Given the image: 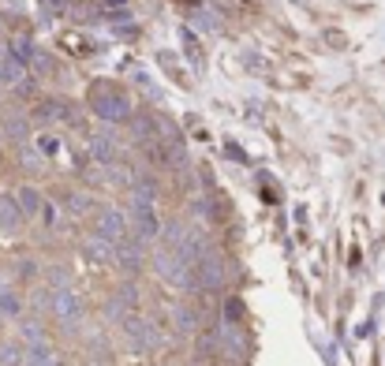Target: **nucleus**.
Wrapping results in <instances>:
<instances>
[{"instance_id": "obj_6", "label": "nucleus", "mask_w": 385, "mask_h": 366, "mask_svg": "<svg viewBox=\"0 0 385 366\" xmlns=\"http://www.w3.org/2000/svg\"><path fill=\"white\" fill-rule=\"evenodd\" d=\"M68 113H71V105L64 102V97H41V102L30 108V124L53 127V124H64V120H68Z\"/></svg>"}, {"instance_id": "obj_7", "label": "nucleus", "mask_w": 385, "mask_h": 366, "mask_svg": "<svg viewBox=\"0 0 385 366\" xmlns=\"http://www.w3.org/2000/svg\"><path fill=\"white\" fill-rule=\"evenodd\" d=\"M172 329L183 333V336L203 333V310H198L195 303H176L172 307Z\"/></svg>"}, {"instance_id": "obj_14", "label": "nucleus", "mask_w": 385, "mask_h": 366, "mask_svg": "<svg viewBox=\"0 0 385 366\" xmlns=\"http://www.w3.org/2000/svg\"><path fill=\"white\" fill-rule=\"evenodd\" d=\"M23 64L19 60H12L4 49H0V90H15V82L23 79Z\"/></svg>"}, {"instance_id": "obj_10", "label": "nucleus", "mask_w": 385, "mask_h": 366, "mask_svg": "<svg viewBox=\"0 0 385 366\" xmlns=\"http://www.w3.org/2000/svg\"><path fill=\"white\" fill-rule=\"evenodd\" d=\"M90 157L105 164V168H113V164H120V142L113 135H90Z\"/></svg>"}, {"instance_id": "obj_4", "label": "nucleus", "mask_w": 385, "mask_h": 366, "mask_svg": "<svg viewBox=\"0 0 385 366\" xmlns=\"http://www.w3.org/2000/svg\"><path fill=\"white\" fill-rule=\"evenodd\" d=\"M127 217H131V232L139 235V240H158V235L165 232L158 209H153V202H142V198H131V206H127Z\"/></svg>"}, {"instance_id": "obj_15", "label": "nucleus", "mask_w": 385, "mask_h": 366, "mask_svg": "<svg viewBox=\"0 0 385 366\" xmlns=\"http://www.w3.org/2000/svg\"><path fill=\"white\" fill-rule=\"evenodd\" d=\"M0 318H23V296L12 285H0Z\"/></svg>"}, {"instance_id": "obj_8", "label": "nucleus", "mask_w": 385, "mask_h": 366, "mask_svg": "<svg viewBox=\"0 0 385 366\" xmlns=\"http://www.w3.org/2000/svg\"><path fill=\"white\" fill-rule=\"evenodd\" d=\"M82 258L94 262V265H109V262H116V243L94 232V235H86V240H82Z\"/></svg>"}, {"instance_id": "obj_11", "label": "nucleus", "mask_w": 385, "mask_h": 366, "mask_svg": "<svg viewBox=\"0 0 385 366\" xmlns=\"http://www.w3.org/2000/svg\"><path fill=\"white\" fill-rule=\"evenodd\" d=\"M15 198H19V209H23L26 221H38L41 209H45V195H41V191L38 187H19V191H15Z\"/></svg>"}, {"instance_id": "obj_18", "label": "nucleus", "mask_w": 385, "mask_h": 366, "mask_svg": "<svg viewBox=\"0 0 385 366\" xmlns=\"http://www.w3.org/2000/svg\"><path fill=\"white\" fill-rule=\"evenodd\" d=\"M30 75L34 79H49V75H57V60H53V52H34V60H30Z\"/></svg>"}, {"instance_id": "obj_9", "label": "nucleus", "mask_w": 385, "mask_h": 366, "mask_svg": "<svg viewBox=\"0 0 385 366\" xmlns=\"http://www.w3.org/2000/svg\"><path fill=\"white\" fill-rule=\"evenodd\" d=\"M23 224H26V217L19 209V198H15V195H0V232H4V235H19Z\"/></svg>"}, {"instance_id": "obj_19", "label": "nucleus", "mask_w": 385, "mask_h": 366, "mask_svg": "<svg viewBox=\"0 0 385 366\" xmlns=\"http://www.w3.org/2000/svg\"><path fill=\"white\" fill-rule=\"evenodd\" d=\"M225 325H243V299H225Z\"/></svg>"}, {"instance_id": "obj_17", "label": "nucleus", "mask_w": 385, "mask_h": 366, "mask_svg": "<svg viewBox=\"0 0 385 366\" xmlns=\"http://www.w3.org/2000/svg\"><path fill=\"white\" fill-rule=\"evenodd\" d=\"M0 366H26V344L23 340L0 344Z\"/></svg>"}, {"instance_id": "obj_21", "label": "nucleus", "mask_w": 385, "mask_h": 366, "mask_svg": "<svg viewBox=\"0 0 385 366\" xmlns=\"http://www.w3.org/2000/svg\"><path fill=\"white\" fill-rule=\"evenodd\" d=\"M38 4H41L45 12H49V15H68L75 0H38Z\"/></svg>"}, {"instance_id": "obj_2", "label": "nucleus", "mask_w": 385, "mask_h": 366, "mask_svg": "<svg viewBox=\"0 0 385 366\" xmlns=\"http://www.w3.org/2000/svg\"><path fill=\"white\" fill-rule=\"evenodd\" d=\"M49 314H53V322H60L64 329H79L82 318H86V307H82V299L71 288H53L49 291Z\"/></svg>"}, {"instance_id": "obj_13", "label": "nucleus", "mask_w": 385, "mask_h": 366, "mask_svg": "<svg viewBox=\"0 0 385 366\" xmlns=\"http://www.w3.org/2000/svg\"><path fill=\"white\" fill-rule=\"evenodd\" d=\"M26 127H30V116L8 113L4 120H0V135H4L8 142H23V139H26Z\"/></svg>"}, {"instance_id": "obj_20", "label": "nucleus", "mask_w": 385, "mask_h": 366, "mask_svg": "<svg viewBox=\"0 0 385 366\" xmlns=\"http://www.w3.org/2000/svg\"><path fill=\"white\" fill-rule=\"evenodd\" d=\"M180 38H183V45H187V57L195 60V64H203V49H198V38L191 30H180Z\"/></svg>"}, {"instance_id": "obj_16", "label": "nucleus", "mask_w": 385, "mask_h": 366, "mask_svg": "<svg viewBox=\"0 0 385 366\" xmlns=\"http://www.w3.org/2000/svg\"><path fill=\"white\" fill-rule=\"evenodd\" d=\"M64 209H68L71 217H86V213H94V198L86 195V191H71V195H64Z\"/></svg>"}, {"instance_id": "obj_1", "label": "nucleus", "mask_w": 385, "mask_h": 366, "mask_svg": "<svg viewBox=\"0 0 385 366\" xmlns=\"http://www.w3.org/2000/svg\"><path fill=\"white\" fill-rule=\"evenodd\" d=\"M86 102H90V113H94L97 120H105V124H127L135 116L127 94L116 86V82H109V79H97L94 86H90Z\"/></svg>"}, {"instance_id": "obj_3", "label": "nucleus", "mask_w": 385, "mask_h": 366, "mask_svg": "<svg viewBox=\"0 0 385 366\" xmlns=\"http://www.w3.org/2000/svg\"><path fill=\"white\" fill-rule=\"evenodd\" d=\"M120 333H124V340H127L131 351H153V347L161 344V329L142 314H127L120 322Z\"/></svg>"}, {"instance_id": "obj_12", "label": "nucleus", "mask_w": 385, "mask_h": 366, "mask_svg": "<svg viewBox=\"0 0 385 366\" xmlns=\"http://www.w3.org/2000/svg\"><path fill=\"white\" fill-rule=\"evenodd\" d=\"M4 52H8L12 60H19L23 68H30V60H34V52H38V45L26 38V34H15V38L4 41Z\"/></svg>"}, {"instance_id": "obj_22", "label": "nucleus", "mask_w": 385, "mask_h": 366, "mask_svg": "<svg viewBox=\"0 0 385 366\" xmlns=\"http://www.w3.org/2000/svg\"><path fill=\"white\" fill-rule=\"evenodd\" d=\"M57 150H60V139H57V135H41V139H38V153H45V157H53Z\"/></svg>"}, {"instance_id": "obj_5", "label": "nucleus", "mask_w": 385, "mask_h": 366, "mask_svg": "<svg viewBox=\"0 0 385 366\" xmlns=\"http://www.w3.org/2000/svg\"><path fill=\"white\" fill-rule=\"evenodd\" d=\"M94 232L105 235V240H113V243H120L124 235H131V217L116 206H102L94 213Z\"/></svg>"}]
</instances>
